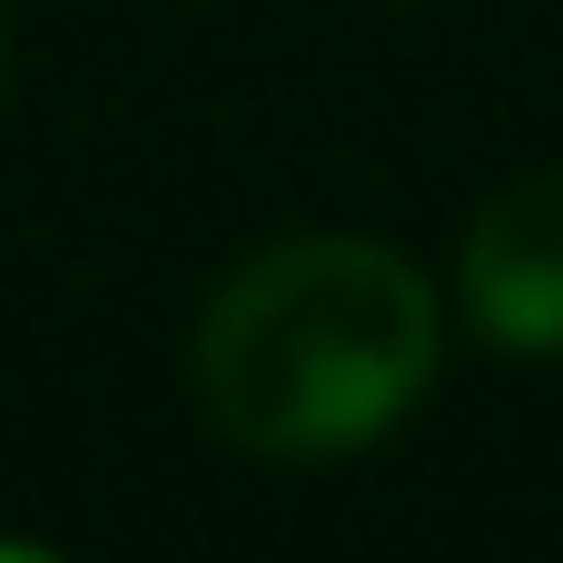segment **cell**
<instances>
[{
    "mask_svg": "<svg viewBox=\"0 0 563 563\" xmlns=\"http://www.w3.org/2000/svg\"><path fill=\"white\" fill-rule=\"evenodd\" d=\"M445 307L426 267L376 238H277L198 317L208 426L247 455L327 465L406 426L435 386Z\"/></svg>",
    "mask_w": 563,
    "mask_h": 563,
    "instance_id": "6da1fadb",
    "label": "cell"
},
{
    "mask_svg": "<svg viewBox=\"0 0 563 563\" xmlns=\"http://www.w3.org/2000/svg\"><path fill=\"white\" fill-rule=\"evenodd\" d=\"M455 287L505 356H563V168H534L485 198Z\"/></svg>",
    "mask_w": 563,
    "mask_h": 563,
    "instance_id": "7a4b0ae2",
    "label": "cell"
},
{
    "mask_svg": "<svg viewBox=\"0 0 563 563\" xmlns=\"http://www.w3.org/2000/svg\"><path fill=\"white\" fill-rule=\"evenodd\" d=\"M0 563H59L49 544H0Z\"/></svg>",
    "mask_w": 563,
    "mask_h": 563,
    "instance_id": "3957f363",
    "label": "cell"
},
{
    "mask_svg": "<svg viewBox=\"0 0 563 563\" xmlns=\"http://www.w3.org/2000/svg\"><path fill=\"white\" fill-rule=\"evenodd\" d=\"M0 79H10V20H0Z\"/></svg>",
    "mask_w": 563,
    "mask_h": 563,
    "instance_id": "277c9868",
    "label": "cell"
}]
</instances>
